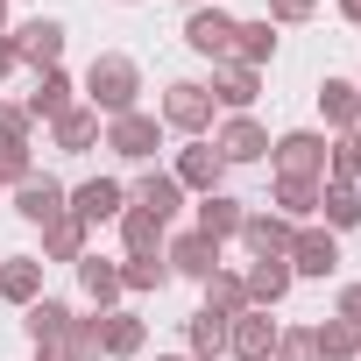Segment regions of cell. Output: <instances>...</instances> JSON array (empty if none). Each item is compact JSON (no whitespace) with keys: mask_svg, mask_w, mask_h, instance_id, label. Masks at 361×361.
Instances as JSON below:
<instances>
[{"mask_svg":"<svg viewBox=\"0 0 361 361\" xmlns=\"http://www.w3.org/2000/svg\"><path fill=\"white\" fill-rule=\"evenodd\" d=\"M85 92H92V114H106V121L135 114V92H142V71H135V57H92V71H85Z\"/></svg>","mask_w":361,"mask_h":361,"instance_id":"obj_1","label":"cell"},{"mask_svg":"<svg viewBox=\"0 0 361 361\" xmlns=\"http://www.w3.org/2000/svg\"><path fill=\"white\" fill-rule=\"evenodd\" d=\"M326 135H312V128H290V135H276L269 142V156H276V177H312V185H326Z\"/></svg>","mask_w":361,"mask_h":361,"instance_id":"obj_2","label":"cell"},{"mask_svg":"<svg viewBox=\"0 0 361 361\" xmlns=\"http://www.w3.org/2000/svg\"><path fill=\"white\" fill-rule=\"evenodd\" d=\"M276 333H283V326L248 305L241 319H227V354H234V361H269V354H276Z\"/></svg>","mask_w":361,"mask_h":361,"instance_id":"obj_3","label":"cell"},{"mask_svg":"<svg viewBox=\"0 0 361 361\" xmlns=\"http://www.w3.org/2000/svg\"><path fill=\"white\" fill-rule=\"evenodd\" d=\"M163 121H170L177 135H206V128H213V92L192 85V78H177V85L163 92Z\"/></svg>","mask_w":361,"mask_h":361,"instance_id":"obj_4","label":"cell"},{"mask_svg":"<svg viewBox=\"0 0 361 361\" xmlns=\"http://www.w3.org/2000/svg\"><path fill=\"white\" fill-rule=\"evenodd\" d=\"M163 262H170V276H192V283H206V276L220 269V241H206V234L192 227V234L163 241Z\"/></svg>","mask_w":361,"mask_h":361,"instance_id":"obj_5","label":"cell"},{"mask_svg":"<svg viewBox=\"0 0 361 361\" xmlns=\"http://www.w3.org/2000/svg\"><path fill=\"white\" fill-rule=\"evenodd\" d=\"M185 43H192L199 57L227 64V57H234V15H220V8H192V22H185Z\"/></svg>","mask_w":361,"mask_h":361,"instance_id":"obj_6","label":"cell"},{"mask_svg":"<svg viewBox=\"0 0 361 361\" xmlns=\"http://www.w3.org/2000/svg\"><path fill=\"white\" fill-rule=\"evenodd\" d=\"M15 213L36 220V227H50V220L71 213V192L57 185V177H29V185H15Z\"/></svg>","mask_w":361,"mask_h":361,"instance_id":"obj_7","label":"cell"},{"mask_svg":"<svg viewBox=\"0 0 361 361\" xmlns=\"http://www.w3.org/2000/svg\"><path fill=\"white\" fill-rule=\"evenodd\" d=\"M170 177H177V192H199V199H206V192H220L227 163H220V149H213V142H192L185 156H177V170H170Z\"/></svg>","mask_w":361,"mask_h":361,"instance_id":"obj_8","label":"cell"},{"mask_svg":"<svg viewBox=\"0 0 361 361\" xmlns=\"http://www.w3.org/2000/svg\"><path fill=\"white\" fill-rule=\"evenodd\" d=\"M8 43H15V57H22V64L57 71V57H64V22H22Z\"/></svg>","mask_w":361,"mask_h":361,"instance_id":"obj_9","label":"cell"},{"mask_svg":"<svg viewBox=\"0 0 361 361\" xmlns=\"http://www.w3.org/2000/svg\"><path fill=\"white\" fill-rule=\"evenodd\" d=\"M290 276H333L340 269V248H333V234L326 227H298V241H290Z\"/></svg>","mask_w":361,"mask_h":361,"instance_id":"obj_10","label":"cell"},{"mask_svg":"<svg viewBox=\"0 0 361 361\" xmlns=\"http://www.w3.org/2000/svg\"><path fill=\"white\" fill-rule=\"evenodd\" d=\"M121 213H128V192L114 185V177H92V185H78V192H71V220H85V227L121 220Z\"/></svg>","mask_w":361,"mask_h":361,"instance_id":"obj_11","label":"cell"},{"mask_svg":"<svg viewBox=\"0 0 361 361\" xmlns=\"http://www.w3.org/2000/svg\"><path fill=\"white\" fill-rule=\"evenodd\" d=\"M106 149L128 156V163L156 156V121H149V114H121V121H106Z\"/></svg>","mask_w":361,"mask_h":361,"instance_id":"obj_12","label":"cell"},{"mask_svg":"<svg viewBox=\"0 0 361 361\" xmlns=\"http://www.w3.org/2000/svg\"><path fill=\"white\" fill-rule=\"evenodd\" d=\"M213 149H220V163H255V156H269V135H262L248 114H234V121L213 135Z\"/></svg>","mask_w":361,"mask_h":361,"instance_id":"obj_13","label":"cell"},{"mask_svg":"<svg viewBox=\"0 0 361 361\" xmlns=\"http://www.w3.org/2000/svg\"><path fill=\"white\" fill-rule=\"evenodd\" d=\"M0 298L29 312V305L43 298V262H36V255H8V262H0Z\"/></svg>","mask_w":361,"mask_h":361,"instance_id":"obj_14","label":"cell"},{"mask_svg":"<svg viewBox=\"0 0 361 361\" xmlns=\"http://www.w3.org/2000/svg\"><path fill=\"white\" fill-rule=\"evenodd\" d=\"M241 220H248L241 199H227V192H206V199H199V234H206V241H234Z\"/></svg>","mask_w":361,"mask_h":361,"instance_id":"obj_15","label":"cell"},{"mask_svg":"<svg viewBox=\"0 0 361 361\" xmlns=\"http://www.w3.org/2000/svg\"><path fill=\"white\" fill-rule=\"evenodd\" d=\"M241 241H248L255 255H290L298 227H290L283 213H248V220H241Z\"/></svg>","mask_w":361,"mask_h":361,"instance_id":"obj_16","label":"cell"},{"mask_svg":"<svg viewBox=\"0 0 361 361\" xmlns=\"http://www.w3.org/2000/svg\"><path fill=\"white\" fill-rule=\"evenodd\" d=\"M241 283H248V305H255V312H269V305L290 290V262H283V255H255V269H248Z\"/></svg>","mask_w":361,"mask_h":361,"instance_id":"obj_17","label":"cell"},{"mask_svg":"<svg viewBox=\"0 0 361 361\" xmlns=\"http://www.w3.org/2000/svg\"><path fill=\"white\" fill-rule=\"evenodd\" d=\"M206 92H213L220 106H234V114H241V106L262 92V71H248V64H234V57H227V64L213 71V85H206Z\"/></svg>","mask_w":361,"mask_h":361,"instance_id":"obj_18","label":"cell"},{"mask_svg":"<svg viewBox=\"0 0 361 361\" xmlns=\"http://www.w3.org/2000/svg\"><path fill=\"white\" fill-rule=\"evenodd\" d=\"M50 142H57L64 156H85V149L99 142V114H92V106H71V114H57V121H50Z\"/></svg>","mask_w":361,"mask_h":361,"instance_id":"obj_19","label":"cell"},{"mask_svg":"<svg viewBox=\"0 0 361 361\" xmlns=\"http://www.w3.org/2000/svg\"><path fill=\"white\" fill-rule=\"evenodd\" d=\"M78 99H71V78L64 71H36V92H29V121H57V114H71Z\"/></svg>","mask_w":361,"mask_h":361,"instance_id":"obj_20","label":"cell"},{"mask_svg":"<svg viewBox=\"0 0 361 361\" xmlns=\"http://www.w3.org/2000/svg\"><path fill=\"white\" fill-rule=\"evenodd\" d=\"M319 106H326V128H340V135L361 128V92H354L347 78H326V85H319Z\"/></svg>","mask_w":361,"mask_h":361,"instance_id":"obj_21","label":"cell"},{"mask_svg":"<svg viewBox=\"0 0 361 361\" xmlns=\"http://www.w3.org/2000/svg\"><path fill=\"white\" fill-rule=\"evenodd\" d=\"M269 57H276V29H269V22H234V64L262 71Z\"/></svg>","mask_w":361,"mask_h":361,"instance_id":"obj_22","label":"cell"},{"mask_svg":"<svg viewBox=\"0 0 361 361\" xmlns=\"http://www.w3.org/2000/svg\"><path fill=\"white\" fill-rule=\"evenodd\" d=\"M71 319H78V312H71V305H57V298H36V305H29V319H22V326H29V340H36V347H43V340H71Z\"/></svg>","mask_w":361,"mask_h":361,"instance_id":"obj_23","label":"cell"},{"mask_svg":"<svg viewBox=\"0 0 361 361\" xmlns=\"http://www.w3.org/2000/svg\"><path fill=\"white\" fill-rule=\"evenodd\" d=\"M128 199H135L142 213H156V220L170 227V213H177V199H185V192H177V177H163V170H149V177H142V185L128 192Z\"/></svg>","mask_w":361,"mask_h":361,"instance_id":"obj_24","label":"cell"},{"mask_svg":"<svg viewBox=\"0 0 361 361\" xmlns=\"http://www.w3.org/2000/svg\"><path fill=\"white\" fill-rule=\"evenodd\" d=\"M121 241H128V255H163V220L142 213V206H128L121 213Z\"/></svg>","mask_w":361,"mask_h":361,"instance_id":"obj_25","label":"cell"},{"mask_svg":"<svg viewBox=\"0 0 361 361\" xmlns=\"http://www.w3.org/2000/svg\"><path fill=\"white\" fill-rule=\"evenodd\" d=\"M43 255H50V262H85V220H71V213L50 220V227H43Z\"/></svg>","mask_w":361,"mask_h":361,"instance_id":"obj_26","label":"cell"},{"mask_svg":"<svg viewBox=\"0 0 361 361\" xmlns=\"http://www.w3.org/2000/svg\"><path fill=\"white\" fill-rule=\"evenodd\" d=\"M206 312H220V319H241V312H248V283H241L234 269H213V276H206Z\"/></svg>","mask_w":361,"mask_h":361,"instance_id":"obj_27","label":"cell"},{"mask_svg":"<svg viewBox=\"0 0 361 361\" xmlns=\"http://www.w3.org/2000/svg\"><path fill=\"white\" fill-rule=\"evenodd\" d=\"M312 347H319V361H354V354H361V333H354L347 319H319V326H312Z\"/></svg>","mask_w":361,"mask_h":361,"instance_id":"obj_28","label":"cell"},{"mask_svg":"<svg viewBox=\"0 0 361 361\" xmlns=\"http://www.w3.org/2000/svg\"><path fill=\"white\" fill-rule=\"evenodd\" d=\"M142 319L135 312H99V340H106V354H142Z\"/></svg>","mask_w":361,"mask_h":361,"instance_id":"obj_29","label":"cell"},{"mask_svg":"<svg viewBox=\"0 0 361 361\" xmlns=\"http://www.w3.org/2000/svg\"><path fill=\"white\" fill-rule=\"evenodd\" d=\"M326 227H361V185H319Z\"/></svg>","mask_w":361,"mask_h":361,"instance_id":"obj_30","label":"cell"},{"mask_svg":"<svg viewBox=\"0 0 361 361\" xmlns=\"http://www.w3.org/2000/svg\"><path fill=\"white\" fill-rule=\"evenodd\" d=\"M276 213L298 227L305 213H319V185H312V177H276Z\"/></svg>","mask_w":361,"mask_h":361,"instance_id":"obj_31","label":"cell"},{"mask_svg":"<svg viewBox=\"0 0 361 361\" xmlns=\"http://www.w3.org/2000/svg\"><path fill=\"white\" fill-rule=\"evenodd\" d=\"M78 283H85V298H92L99 312L121 298V269H114V262H99V255H85V262H78Z\"/></svg>","mask_w":361,"mask_h":361,"instance_id":"obj_32","label":"cell"},{"mask_svg":"<svg viewBox=\"0 0 361 361\" xmlns=\"http://www.w3.org/2000/svg\"><path fill=\"white\" fill-rule=\"evenodd\" d=\"M227 354V319L220 312H192V361H213Z\"/></svg>","mask_w":361,"mask_h":361,"instance_id":"obj_33","label":"cell"},{"mask_svg":"<svg viewBox=\"0 0 361 361\" xmlns=\"http://www.w3.org/2000/svg\"><path fill=\"white\" fill-rule=\"evenodd\" d=\"M163 283H170V262H163V255H128L121 290H163Z\"/></svg>","mask_w":361,"mask_h":361,"instance_id":"obj_34","label":"cell"},{"mask_svg":"<svg viewBox=\"0 0 361 361\" xmlns=\"http://www.w3.org/2000/svg\"><path fill=\"white\" fill-rule=\"evenodd\" d=\"M36 163H29V142H8L0 135V185H29Z\"/></svg>","mask_w":361,"mask_h":361,"instance_id":"obj_35","label":"cell"},{"mask_svg":"<svg viewBox=\"0 0 361 361\" xmlns=\"http://www.w3.org/2000/svg\"><path fill=\"white\" fill-rule=\"evenodd\" d=\"M71 354H78V361H99V354H106V340H99V312H92V319H71Z\"/></svg>","mask_w":361,"mask_h":361,"instance_id":"obj_36","label":"cell"},{"mask_svg":"<svg viewBox=\"0 0 361 361\" xmlns=\"http://www.w3.org/2000/svg\"><path fill=\"white\" fill-rule=\"evenodd\" d=\"M269 361H319V347H312V326H290V333H276V354Z\"/></svg>","mask_w":361,"mask_h":361,"instance_id":"obj_37","label":"cell"},{"mask_svg":"<svg viewBox=\"0 0 361 361\" xmlns=\"http://www.w3.org/2000/svg\"><path fill=\"white\" fill-rule=\"evenodd\" d=\"M0 135H8V142H29V106H8V99H0Z\"/></svg>","mask_w":361,"mask_h":361,"instance_id":"obj_38","label":"cell"},{"mask_svg":"<svg viewBox=\"0 0 361 361\" xmlns=\"http://www.w3.org/2000/svg\"><path fill=\"white\" fill-rule=\"evenodd\" d=\"M333 319H347V326L361 333V283H347V290H340V305H333Z\"/></svg>","mask_w":361,"mask_h":361,"instance_id":"obj_39","label":"cell"},{"mask_svg":"<svg viewBox=\"0 0 361 361\" xmlns=\"http://www.w3.org/2000/svg\"><path fill=\"white\" fill-rule=\"evenodd\" d=\"M319 0H269V22H305Z\"/></svg>","mask_w":361,"mask_h":361,"instance_id":"obj_40","label":"cell"},{"mask_svg":"<svg viewBox=\"0 0 361 361\" xmlns=\"http://www.w3.org/2000/svg\"><path fill=\"white\" fill-rule=\"evenodd\" d=\"M36 361H78V354H71V340H43V347H36Z\"/></svg>","mask_w":361,"mask_h":361,"instance_id":"obj_41","label":"cell"},{"mask_svg":"<svg viewBox=\"0 0 361 361\" xmlns=\"http://www.w3.org/2000/svg\"><path fill=\"white\" fill-rule=\"evenodd\" d=\"M15 64H22V57H15V43H8V36H0V78H8Z\"/></svg>","mask_w":361,"mask_h":361,"instance_id":"obj_42","label":"cell"},{"mask_svg":"<svg viewBox=\"0 0 361 361\" xmlns=\"http://www.w3.org/2000/svg\"><path fill=\"white\" fill-rule=\"evenodd\" d=\"M340 15H347V22H361V0H340Z\"/></svg>","mask_w":361,"mask_h":361,"instance_id":"obj_43","label":"cell"},{"mask_svg":"<svg viewBox=\"0 0 361 361\" xmlns=\"http://www.w3.org/2000/svg\"><path fill=\"white\" fill-rule=\"evenodd\" d=\"M347 149H354V163H361V128H354V135H347Z\"/></svg>","mask_w":361,"mask_h":361,"instance_id":"obj_44","label":"cell"},{"mask_svg":"<svg viewBox=\"0 0 361 361\" xmlns=\"http://www.w3.org/2000/svg\"><path fill=\"white\" fill-rule=\"evenodd\" d=\"M156 361H192V354H156Z\"/></svg>","mask_w":361,"mask_h":361,"instance_id":"obj_45","label":"cell"},{"mask_svg":"<svg viewBox=\"0 0 361 361\" xmlns=\"http://www.w3.org/2000/svg\"><path fill=\"white\" fill-rule=\"evenodd\" d=\"M0 22H8V0H0ZM0 36H8V29H0Z\"/></svg>","mask_w":361,"mask_h":361,"instance_id":"obj_46","label":"cell"},{"mask_svg":"<svg viewBox=\"0 0 361 361\" xmlns=\"http://www.w3.org/2000/svg\"><path fill=\"white\" fill-rule=\"evenodd\" d=\"M185 8H206V0H185Z\"/></svg>","mask_w":361,"mask_h":361,"instance_id":"obj_47","label":"cell"},{"mask_svg":"<svg viewBox=\"0 0 361 361\" xmlns=\"http://www.w3.org/2000/svg\"><path fill=\"white\" fill-rule=\"evenodd\" d=\"M354 92H361V78H354Z\"/></svg>","mask_w":361,"mask_h":361,"instance_id":"obj_48","label":"cell"}]
</instances>
